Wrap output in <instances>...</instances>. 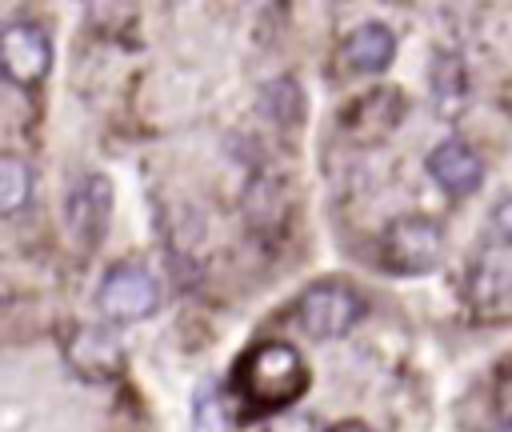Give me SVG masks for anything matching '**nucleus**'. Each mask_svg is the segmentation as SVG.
<instances>
[{"mask_svg":"<svg viewBox=\"0 0 512 432\" xmlns=\"http://www.w3.org/2000/svg\"><path fill=\"white\" fill-rule=\"evenodd\" d=\"M444 256V232L424 220V216H404V220H392L388 232H384V264L392 272H404V276H420V272H432Z\"/></svg>","mask_w":512,"mask_h":432,"instance_id":"7ed1b4c3","label":"nucleus"},{"mask_svg":"<svg viewBox=\"0 0 512 432\" xmlns=\"http://www.w3.org/2000/svg\"><path fill=\"white\" fill-rule=\"evenodd\" d=\"M264 108L288 128L300 112H304V100H300V92H296V84L292 80H276V84H268L264 88Z\"/></svg>","mask_w":512,"mask_h":432,"instance_id":"4468645a","label":"nucleus"},{"mask_svg":"<svg viewBox=\"0 0 512 432\" xmlns=\"http://www.w3.org/2000/svg\"><path fill=\"white\" fill-rule=\"evenodd\" d=\"M192 432H228V416H224V404H220L216 384H200V388H196Z\"/></svg>","mask_w":512,"mask_h":432,"instance_id":"ddd939ff","label":"nucleus"},{"mask_svg":"<svg viewBox=\"0 0 512 432\" xmlns=\"http://www.w3.org/2000/svg\"><path fill=\"white\" fill-rule=\"evenodd\" d=\"M360 316H364V300L344 280H320L296 304V320L312 340H336L352 332Z\"/></svg>","mask_w":512,"mask_h":432,"instance_id":"f03ea898","label":"nucleus"},{"mask_svg":"<svg viewBox=\"0 0 512 432\" xmlns=\"http://www.w3.org/2000/svg\"><path fill=\"white\" fill-rule=\"evenodd\" d=\"M48 64H52V40L40 24L16 20L0 32V68L8 80L32 88L48 76Z\"/></svg>","mask_w":512,"mask_h":432,"instance_id":"39448f33","label":"nucleus"},{"mask_svg":"<svg viewBox=\"0 0 512 432\" xmlns=\"http://www.w3.org/2000/svg\"><path fill=\"white\" fill-rule=\"evenodd\" d=\"M100 312L108 320H144L156 312L160 304V284L148 268L140 264H116L104 272V284H100V296H96Z\"/></svg>","mask_w":512,"mask_h":432,"instance_id":"20e7f679","label":"nucleus"},{"mask_svg":"<svg viewBox=\"0 0 512 432\" xmlns=\"http://www.w3.org/2000/svg\"><path fill=\"white\" fill-rule=\"evenodd\" d=\"M108 216H112V184L96 172L80 176L76 188L68 192V224H72L76 240L96 244L108 228Z\"/></svg>","mask_w":512,"mask_h":432,"instance_id":"423d86ee","label":"nucleus"},{"mask_svg":"<svg viewBox=\"0 0 512 432\" xmlns=\"http://www.w3.org/2000/svg\"><path fill=\"white\" fill-rule=\"evenodd\" d=\"M236 384H240V396L252 408L284 412L308 388V368H304L296 348H288L280 340H268V344L248 348V356L236 364Z\"/></svg>","mask_w":512,"mask_h":432,"instance_id":"f257e3e1","label":"nucleus"},{"mask_svg":"<svg viewBox=\"0 0 512 432\" xmlns=\"http://www.w3.org/2000/svg\"><path fill=\"white\" fill-rule=\"evenodd\" d=\"M492 228H496V236H500L504 244H512V196L492 208Z\"/></svg>","mask_w":512,"mask_h":432,"instance_id":"dca6fc26","label":"nucleus"},{"mask_svg":"<svg viewBox=\"0 0 512 432\" xmlns=\"http://www.w3.org/2000/svg\"><path fill=\"white\" fill-rule=\"evenodd\" d=\"M268 432H324V428H320L316 416H304V412H280V416L268 424Z\"/></svg>","mask_w":512,"mask_h":432,"instance_id":"2eb2a0df","label":"nucleus"},{"mask_svg":"<svg viewBox=\"0 0 512 432\" xmlns=\"http://www.w3.org/2000/svg\"><path fill=\"white\" fill-rule=\"evenodd\" d=\"M496 432H512V420H508V424H500V428H496Z\"/></svg>","mask_w":512,"mask_h":432,"instance_id":"f3484780","label":"nucleus"},{"mask_svg":"<svg viewBox=\"0 0 512 432\" xmlns=\"http://www.w3.org/2000/svg\"><path fill=\"white\" fill-rule=\"evenodd\" d=\"M428 172H432V180H436L444 192H452V196H468V192H476L480 180H484V164H480V156H476L464 140H444V144H436V148L428 152Z\"/></svg>","mask_w":512,"mask_h":432,"instance_id":"0eeeda50","label":"nucleus"},{"mask_svg":"<svg viewBox=\"0 0 512 432\" xmlns=\"http://www.w3.org/2000/svg\"><path fill=\"white\" fill-rule=\"evenodd\" d=\"M32 196V172L16 156H0V216H12Z\"/></svg>","mask_w":512,"mask_h":432,"instance_id":"f8f14e48","label":"nucleus"},{"mask_svg":"<svg viewBox=\"0 0 512 432\" xmlns=\"http://www.w3.org/2000/svg\"><path fill=\"white\" fill-rule=\"evenodd\" d=\"M400 116H404L400 92H396V88H376V92H368L364 100L352 104V112H348L344 124H348V132L360 136V140H380V136H388V132L400 124Z\"/></svg>","mask_w":512,"mask_h":432,"instance_id":"1a4fd4ad","label":"nucleus"},{"mask_svg":"<svg viewBox=\"0 0 512 432\" xmlns=\"http://www.w3.org/2000/svg\"><path fill=\"white\" fill-rule=\"evenodd\" d=\"M428 84H432V108L444 120H456L468 108V68L456 52L440 48L428 64Z\"/></svg>","mask_w":512,"mask_h":432,"instance_id":"6e6552de","label":"nucleus"},{"mask_svg":"<svg viewBox=\"0 0 512 432\" xmlns=\"http://www.w3.org/2000/svg\"><path fill=\"white\" fill-rule=\"evenodd\" d=\"M344 64L352 72H384L392 64L396 52V36L388 32V24H360L348 40H344Z\"/></svg>","mask_w":512,"mask_h":432,"instance_id":"9d476101","label":"nucleus"},{"mask_svg":"<svg viewBox=\"0 0 512 432\" xmlns=\"http://www.w3.org/2000/svg\"><path fill=\"white\" fill-rule=\"evenodd\" d=\"M72 364L84 376H108L120 368V344L116 336H108L104 328H84L72 344Z\"/></svg>","mask_w":512,"mask_h":432,"instance_id":"9b49d317","label":"nucleus"}]
</instances>
